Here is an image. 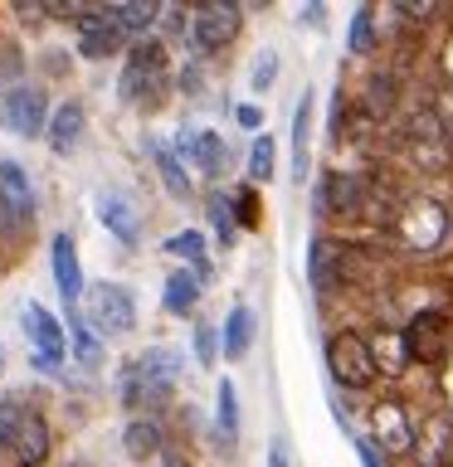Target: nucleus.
<instances>
[{
    "label": "nucleus",
    "mask_w": 453,
    "mask_h": 467,
    "mask_svg": "<svg viewBox=\"0 0 453 467\" xmlns=\"http://www.w3.org/2000/svg\"><path fill=\"white\" fill-rule=\"evenodd\" d=\"M185 370V356L181 350H166V346H152L142 350L137 360H127L122 379H117V394L132 414H152L156 404H166L175 394V379Z\"/></svg>",
    "instance_id": "f257e3e1"
},
{
    "label": "nucleus",
    "mask_w": 453,
    "mask_h": 467,
    "mask_svg": "<svg viewBox=\"0 0 453 467\" xmlns=\"http://www.w3.org/2000/svg\"><path fill=\"white\" fill-rule=\"evenodd\" d=\"M390 239L409 248V254H438L444 239L453 234V214L438 195H424V190H409V195L395 200V214H390Z\"/></svg>",
    "instance_id": "f03ea898"
},
{
    "label": "nucleus",
    "mask_w": 453,
    "mask_h": 467,
    "mask_svg": "<svg viewBox=\"0 0 453 467\" xmlns=\"http://www.w3.org/2000/svg\"><path fill=\"white\" fill-rule=\"evenodd\" d=\"M171 83V58H166V44L156 35H146L142 44L127 49V64H122V78H117V93L122 102H137V108H156L161 93Z\"/></svg>",
    "instance_id": "7ed1b4c3"
},
{
    "label": "nucleus",
    "mask_w": 453,
    "mask_h": 467,
    "mask_svg": "<svg viewBox=\"0 0 453 467\" xmlns=\"http://www.w3.org/2000/svg\"><path fill=\"white\" fill-rule=\"evenodd\" d=\"M93 336H127L137 327V297L122 283H93L83 287V312H79Z\"/></svg>",
    "instance_id": "20e7f679"
},
{
    "label": "nucleus",
    "mask_w": 453,
    "mask_h": 467,
    "mask_svg": "<svg viewBox=\"0 0 453 467\" xmlns=\"http://www.w3.org/2000/svg\"><path fill=\"white\" fill-rule=\"evenodd\" d=\"M327 370L342 389H371L375 385V356L361 331H332L327 336Z\"/></svg>",
    "instance_id": "39448f33"
},
{
    "label": "nucleus",
    "mask_w": 453,
    "mask_h": 467,
    "mask_svg": "<svg viewBox=\"0 0 453 467\" xmlns=\"http://www.w3.org/2000/svg\"><path fill=\"white\" fill-rule=\"evenodd\" d=\"M365 423H371V448L390 452V458L415 452V414H409L405 400H375Z\"/></svg>",
    "instance_id": "423d86ee"
},
{
    "label": "nucleus",
    "mask_w": 453,
    "mask_h": 467,
    "mask_svg": "<svg viewBox=\"0 0 453 467\" xmlns=\"http://www.w3.org/2000/svg\"><path fill=\"white\" fill-rule=\"evenodd\" d=\"M35 224V190H29V175L20 161H0V234L5 239H20V234Z\"/></svg>",
    "instance_id": "0eeeda50"
},
{
    "label": "nucleus",
    "mask_w": 453,
    "mask_h": 467,
    "mask_svg": "<svg viewBox=\"0 0 453 467\" xmlns=\"http://www.w3.org/2000/svg\"><path fill=\"white\" fill-rule=\"evenodd\" d=\"M244 29V10L234 0H205V5L190 15V39H195L200 54H219L225 44H234V35Z\"/></svg>",
    "instance_id": "6e6552de"
},
{
    "label": "nucleus",
    "mask_w": 453,
    "mask_h": 467,
    "mask_svg": "<svg viewBox=\"0 0 453 467\" xmlns=\"http://www.w3.org/2000/svg\"><path fill=\"white\" fill-rule=\"evenodd\" d=\"M400 336H405V356L409 360L438 365V360L453 356V350H448V317L444 312H415Z\"/></svg>",
    "instance_id": "1a4fd4ad"
},
{
    "label": "nucleus",
    "mask_w": 453,
    "mask_h": 467,
    "mask_svg": "<svg viewBox=\"0 0 453 467\" xmlns=\"http://www.w3.org/2000/svg\"><path fill=\"white\" fill-rule=\"evenodd\" d=\"M20 327H25L29 341H35V365L54 375L58 365H64V327H58V317L44 312L39 302H29L20 312Z\"/></svg>",
    "instance_id": "9d476101"
},
{
    "label": "nucleus",
    "mask_w": 453,
    "mask_h": 467,
    "mask_svg": "<svg viewBox=\"0 0 453 467\" xmlns=\"http://www.w3.org/2000/svg\"><path fill=\"white\" fill-rule=\"evenodd\" d=\"M5 127L15 137H44V122H49V98L35 83H15L5 93Z\"/></svg>",
    "instance_id": "9b49d317"
},
{
    "label": "nucleus",
    "mask_w": 453,
    "mask_h": 467,
    "mask_svg": "<svg viewBox=\"0 0 453 467\" xmlns=\"http://www.w3.org/2000/svg\"><path fill=\"white\" fill-rule=\"evenodd\" d=\"M171 151L181 156V161H190L200 175H219V171H225V161H229L225 137H219V131H210V127H185L181 137H175Z\"/></svg>",
    "instance_id": "f8f14e48"
},
{
    "label": "nucleus",
    "mask_w": 453,
    "mask_h": 467,
    "mask_svg": "<svg viewBox=\"0 0 453 467\" xmlns=\"http://www.w3.org/2000/svg\"><path fill=\"white\" fill-rule=\"evenodd\" d=\"M93 210H98V224L108 229L117 244H127V248L142 244V214L122 190H102V195L93 200Z\"/></svg>",
    "instance_id": "ddd939ff"
},
{
    "label": "nucleus",
    "mask_w": 453,
    "mask_h": 467,
    "mask_svg": "<svg viewBox=\"0 0 453 467\" xmlns=\"http://www.w3.org/2000/svg\"><path fill=\"white\" fill-rule=\"evenodd\" d=\"M307 277H312L317 292H332L346 283V244L332 239V234H317L307 244Z\"/></svg>",
    "instance_id": "4468645a"
},
{
    "label": "nucleus",
    "mask_w": 453,
    "mask_h": 467,
    "mask_svg": "<svg viewBox=\"0 0 453 467\" xmlns=\"http://www.w3.org/2000/svg\"><path fill=\"white\" fill-rule=\"evenodd\" d=\"M49 263H54V287L64 297V312L83 302V263H79V248H73L68 234H54L49 244Z\"/></svg>",
    "instance_id": "2eb2a0df"
},
{
    "label": "nucleus",
    "mask_w": 453,
    "mask_h": 467,
    "mask_svg": "<svg viewBox=\"0 0 453 467\" xmlns=\"http://www.w3.org/2000/svg\"><path fill=\"white\" fill-rule=\"evenodd\" d=\"M49 448H54L49 423H44V414H35V409H29L25 423H20V429H15V438H10L15 467H44V462H49Z\"/></svg>",
    "instance_id": "dca6fc26"
},
{
    "label": "nucleus",
    "mask_w": 453,
    "mask_h": 467,
    "mask_svg": "<svg viewBox=\"0 0 453 467\" xmlns=\"http://www.w3.org/2000/svg\"><path fill=\"white\" fill-rule=\"evenodd\" d=\"M73 20H79V54L83 58H112L122 49V35L108 20V10H79Z\"/></svg>",
    "instance_id": "f3484780"
},
{
    "label": "nucleus",
    "mask_w": 453,
    "mask_h": 467,
    "mask_svg": "<svg viewBox=\"0 0 453 467\" xmlns=\"http://www.w3.org/2000/svg\"><path fill=\"white\" fill-rule=\"evenodd\" d=\"M415 452H419V467H448L453 462V419L448 414H434L415 429Z\"/></svg>",
    "instance_id": "a211bd4d"
},
{
    "label": "nucleus",
    "mask_w": 453,
    "mask_h": 467,
    "mask_svg": "<svg viewBox=\"0 0 453 467\" xmlns=\"http://www.w3.org/2000/svg\"><path fill=\"white\" fill-rule=\"evenodd\" d=\"M161 448H166V429H161L156 414H132L127 429H122V452L132 462H152L161 458Z\"/></svg>",
    "instance_id": "6ab92c4d"
},
{
    "label": "nucleus",
    "mask_w": 453,
    "mask_h": 467,
    "mask_svg": "<svg viewBox=\"0 0 453 467\" xmlns=\"http://www.w3.org/2000/svg\"><path fill=\"white\" fill-rule=\"evenodd\" d=\"M146 151H152L156 161V171H161V185H166V195L171 200H195V181H190V171H185V161L171 151V141H161V137H146Z\"/></svg>",
    "instance_id": "aec40b11"
},
{
    "label": "nucleus",
    "mask_w": 453,
    "mask_h": 467,
    "mask_svg": "<svg viewBox=\"0 0 453 467\" xmlns=\"http://www.w3.org/2000/svg\"><path fill=\"white\" fill-rule=\"evenodd\" d=\"M83 122H88V112H83V102H58V108L49 112V122H44V137H49V146L58 156H68L73 146L83 141Z\"/></svg>",
    "instance_id": "412c9836"
},
{
    "label": "nucleus",
    "mask_w": 453,
    "mask_h": 467,
    "mask_svg": "<svg viewBox=\"0 0 453 467\" xmlns=\"http://www.w3.org/2000/svg\"><path fill=\"white\" fill-rule=\"evenodd\" d=\"M156 15H161V5H152V0H122V5H108V20L117 25L122 39H146L156 29Z\"/></svg>",
    "instance_id": "4be33fe9"
},
{
    "label": "nucleus",
    "mask_w": 453,
    "mask_h": 467,
    "mask_svg": "<svg viewBox=\"0 0 453 467\" xmlns=\"http://www.w3.org/2000/svg\"><path fill=\"white\" fill-rule=\"evenodd\" d=\"M200 292H205V283L190 268H175V273H166V287H161V306H166L171 317H190L200 306Z\"/></svg>",
    "instance_id": "5701e85b"
},
{
    "label": "nucleus",
    "mask_w": 453,
    "mask_h": 467,
    "mask_svg": "<svg viewBox=\"0 0 453 467\" xmlns=\"http://www.w3.org/2000/svg\"><path fill=\"white\" fill-rule=\"evenodd\" d=\"M254 331H258V321H254V306L248 302H234L229 306V317H225V360H244L248 356V346H254Z\"/></svg>",
    "instance_id": "b1692460"
},
{
    "label": "nucleus",
    "mask_w": 453,
    "mask_h": 467,
    "mask_svg": "<svg viewBox=\"0 0 453 467\" xmlns=\"http://www.w3.org/2000/svg\"><path fill=\"white\" fill-rule=\"evenodd\" d=\"M166 254H171V258H181V268H190V273L200 277V283H210L215 263H210V254H205V234H195V229L171 234V239H166Z\"/></svg>",
    "instance_id": "393cba45"
},
{
    "label": "nucleus",
    "mask_w": 453,
    "mask_h": 467,
    "mask_svg": "<svg viewBox=\"0 0 453 467\" xmlns=\"http://www.w3.org/2000/svg\"><path fill=\"white\" fill-rule=\"evenodd\" d=\"M215 429H219V443H225V448L239 443V429H244V419H239V389H234L229 379H219V389H215Z\"/></svg>",
    "instance_id": "a878e982"
},
{
    "label": "nucleus",
    "mask_w": 453,
    "mask_h": 467,
    "mask_svg": "<svg viewBox=\"0 0 453 467\" xmlns=\"http://www.w3.org/2000/svg\"><path fill=\"white\" fill-rule=\"evenodd\" d=\"M307 141H312V88H302L298 108H292V175H307Z\"/></svg>",
    "instance_id": "bb28decb"
},
{
    "label": "nucleus",
    "mask_w": 453,
    "mask_h": 467,
    "mask_svg": "<svg viewBox=\"0 0 453 467\" xmlns=\"http://www.w3.org/2000/svg\"><path fill=\"white\" fill-rule=\"evenodd\" d=\"M365 341H371V356H375V375H400L405 365H409V356H405V336L395 331V327L365 336Z\"/></svg>",
    "instance_id": "cd10ccee"
},
{
    "label": "nucleus",
    "mask_w": 453,
    "mask_h": 467,
    "mask_svg": "<svg viewBox=\"0 0 453 467\" xmlns=\"http://www.w3.org/2000/svg\"><path fill=\"white\" fill-rule=\"evenodd\" d=\"M64 350H73V360L88 365V370H93V365L102 360V341L93 336V327H88V321L79 317V306L68 312V346H64Z\"/></svg>",
    "instance_id": "c85d7f7f"
},
{
    "label": "nucleus",
    "mask_w": 453,
    "mask_h": 467,
    "mask_svg": "<svg viewBox=\"0 0 453 467\" xmlns=\"http://www.w3.org/2000/svg\"><path fill=\"white\" fill-rule=\"evenodd\" d=\"M205 214H210L219 244H234V239H239V219H234V204H229L225 190H210V195H205Z\"/></svg>",
    "instance_id": "c756f323"
},
{
    "label": "nucleus",
    "mask_w": 453,
    "mask_h": 467,
    "mask_svg": "<svg viewBox=\"0 0 453 467\" xmlns=\"http://www.w3.org/2000/svg\"><path fill=\"white\" fill-rule=\"evenodd\" d=\"M395 93H400V88H395V73H371V78H365V112L385 117L395 108Z\"/></svg>",
    "instance_id": "7c9ffc66"
},
{
    "label": "nucleus",
    "mask_w": 453,
    "mask_h": 467,
    "mask_svg": "<svg viewBox=\"0 0 453 467\" xmlns=\"http://www.w3.org/2000/svg\"><path fill=\"white\" fill-rule=\"evenodd\" d=\"M346 44H351V54H371L375 49V15H371V5H361L356 15H351V35H346Z\"/></svg>",
    "instance_id": "2f4dec72"
},
{
    "label": "nucleus",
    "mask_w": 453,
    "mask_h": 467,
    "mask_svg": "<svg viewBox=\"0 0 453 467\" xmlns=\"http://www.w3.org/2000/svg\"><path fill=\"white\" fill-rule=\"evenodd\" d=\"M25 414H29V404L20 400V394H5V400H0V448H10V438L25 423Z\"/></svg>",
    "instance_id": "473e14b6"
},
{
    "label": "nucleus",
    "mask_w": 453,
    "mask_h": 467,
    "mask_svg": "<svg viewBox=\"0 0 453 467\" xmlns=\"http://www.w3.org/2000/svg\"><path fill=\"white\" fill-rule=\"evenodd\" d=\"M273 156H278V146H273L269 131L254 137V151H248V175H254V181H273Z\"/></svg>",
    "instance_id": "72a5a7b5"
},
{
    "label": "nucleus",
    "mask_w": 453,
    "mask_h": 467,
    "mask_svg": "<svg viewBox=\"0 0 453 467\" xmlns=\"http://www.w3.org/2000/svg\"><path fill=\"white\" fill-rule=\"evenodd\" d=\"M273 78H278V54L263 49V54L254 58V68H248V88H254V93H269Z\"/></svg>",
    "instance_id": "f704fd0d"
},
{
    "label": "nucleus",
    "mask_w": 453,
    "mask_h": 467,
    "mask_svg": "<svg viewBox=\"0 0 453 467\" xmlns=\"http://www.w3.org/2000/svg\"><path fill=\"white\" fill-rule=\"evenodd\" d=\"M215 356H219V331L210 327V321H195V360L215 365Z\"/></svg>",
    "instance_id": "c9c22d12"
},
{
    "label": "nucleus",
    "mask_w": 453,
    "mask_h": 467,
    "mask_svg": "<svg viewBox=\"0 0 453 467\" xmlns=\"http://www.w3.org/2000/svg\"><path fill=\"white\" fill-rule=\"evenodd\" d=\"M234 117H239V127H248V131H258V122H263V112L254 108V102H239V108H234Z\"/></svg>",
    "instance_id": "e433bc0d"
},
{
    "label": "nucleus",
    "mask_w": 453,
    "mask_h": 467,
    "mask_svg": "<svg viewBox=\"0 0 453 467\" xmlns=\"http://www.w3.org/2000/svg\"><path fill=\"white\" fill-rule=\"evenodd\" d=\"M356 458H361V467H385V462H380V452L365 443V438H356Z\"/></svg>",
    "instance_id": "4c0bfd02"
},
{
    "label": "nucleus",
    "mask_w": 453,
    "mask_h": 467,
    "mask_svg": "<svg viewBox=\"0 0 453 467\" xmlns=\"http://www.w3.org/2000/svg\"><path fill=\"white\" fill-rule=\"evenodd\" d=\"M269 467H292V462H288V443H283V438H273V443H269Z\"/></svg>",
    "instance_id": "58836bf2"
},
{
    "label": "nucleus",
    "mask_w": 453,
    "mask_h": 467,
    "mask_svg": "<svg viewBox=\"0 0 453 467\" xmlns=\"http://www.w3.org/2000/svg\"><path fill=\"white\" fill-rule=\"evenodd\" d=\"M444 400H448V419H453V356L444 360Z\"/></svg>",
    "instance_id": "ea45409f"
},
{
    "label": "nucleus",
    "mask_w": 453,
    "mask_h": 467,
    "mask_svg": "<svg viewBox=\"0 0 453 467\" xmlns=\"http://www.w3.org/2000/svg\"><path fill=\"white\" fill-rule=\"evenodd\" d=\"M161 467H190V462H185V452H166V448H161Z\"/></svg>",
    "instance_id": "a19ab883"
},
{
    "label": "nucleus",
    "mask_w": 453,
    "mask_h": 467,
    "mask_svg": "<svg viewBox=\"0 0 453 467\" xmlns=\"http://www.w3.org/2000/svg\"><path fill=\"white\" fill-rule=\"evenodd\" d=\"M0 375H5V346H0Z\"/></svg>",
    "instance_id": "79ce46f5"
}]
</instances>
